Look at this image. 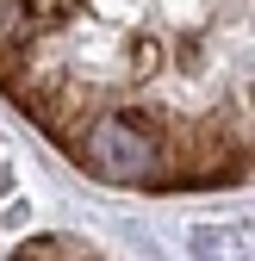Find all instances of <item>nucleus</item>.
<instances>
[{
    "instance_id": "f257e3e1",
    "label": "nucleus",
    "mask_w": 255,
    "mask_h": 261,
    "mask_svg": "<svg viewBox=\"0 0 255 261\" xmlns=\"http://www.w3.org/2000/svg\"><path fill=\"white\" fill-rule=\"evenodd\" d=\"M0 100L100 187H255V0H0Z\"/></svg>"
}]
</instances>
